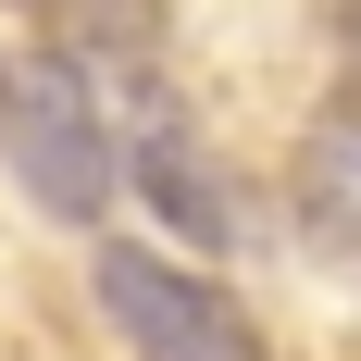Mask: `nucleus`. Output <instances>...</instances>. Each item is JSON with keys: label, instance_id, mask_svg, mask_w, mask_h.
<instances>
[{"label": "nucleus", "instance_id": "f03ea898", "mask_svg": "<svg viewBox=\"0 0 361 361\" xmlns=\"http://www.w3.org/2000/svg\"><path fill=\"white\" fill-rule=\"evenodd\" d=\"M100 312H112V336L137 361H262V336H250V312L200 274V262H175V250H137V237H100Z\"/></svg>", "mask_w": 361, "mask_h": 361}, {"label": "nucleus", "instance_id": "423d86ee", "mask_svg": "<svg viewBox=\"0 0 361 361\" xmlns=\"http://www.w3.org/2000/svg\"><path fill=\"white\" fill-rule=\"evenodd\" d=\"M0 87H13V63H0Z\"/></svg>", "mask_w": 361, "mask_h": 361}, {"label": "nucleus", "instance_id": "f257e3e1", "mask_svg": "<svg viewBox=\"0 0 361 361\" xmlns=\"http://www.w3.org/2000/svg\"><path fill=\"white\" fill-rule=\"evenodd\" d=\"M0 149H13L25 200L63 212V224H100V200L125 187V137H112V112H100V75H75L63 50H50V63H13V87H0Z\"/></svg>", "mask_w": 361, "mask_h": 361}, {"label": "nucleus", "instance_id": "39448f33", "mask_svg": "<svg viewBox=\"0 0 361 361\" xmlns=\"http://www.w3.org/2000/svg\"><path fill=\"white\" fill-rule=\"evenodd\" d=\"M50 50L75 75H162V0H50Z\"/></svg>", "mask_w": 361, "mask_h": 361}, {"label": "nucleus", "instance_id": "20e7f679", "mask_svg": "<svg viewBox=\"0 0 361 361\" xmlns=\"http://www.w3.org/2000/svg\"><path fill=\"white\" fill-rule=\"evenodd\" d=\"M125 175L149 187V212L175 224V237H200V250H224V187H212V149L187 137V112L149 87V112H137V137H125Z\"/></svg>", "mask_w": 361, "mask_h": 361}, {"label": "nucleus", "instance_id": "7ed1b4c3", "mask_svg": "<svg viewBox=\"0 0 361 361\" xmlns=\"http://www.w3.org/2000/svg\"><path fill=\"white\" fill-rule=\"evenodd\" d=\"M287 212L324 262H361V100H324L299 125V162H287Z\"/></svg>", "mask_w": 361, "mask_h": 361}]
</instances>
